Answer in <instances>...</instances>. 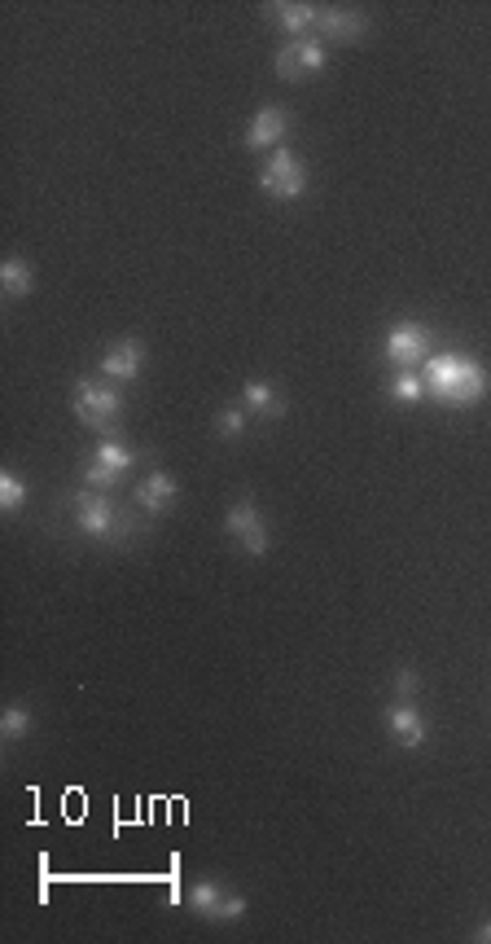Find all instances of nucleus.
Masks as SVG:
<instances>
[{"label": "nucleus", "mask_w": 491, "mask_h": 944, "mask_svg": "<svg viewBox=\"0 0 491 944\" xmlns=\"http://www.w3.org/2000/svg\"><path fill=\"white\" fill-rule=\"evenodd\" d=\"M185 905L198 914V918H211V922H232L246 914V896H237L232 888L215 883V879H198L185 896Z\"/></svg>", "instance_id": "423d86ee"}, {"label": "nucleus", "mask_w": 491, "mask_h": 944, "mask_svg": "<svg viewBox=\"0 0 491 944\" xmlns=\"http://www.w3.org/2000/svg\"><path fill=\"white\" fill-rule=\"evenodd\" d=\"M290 128H294V115L286 111V106H260L255 111V119H251V128H246V150H277L286 137H290Z\"/></svg>", "instance_id": "9d476101"}, {"label": "nucleus", "mask_w": 491, "mask_h": 944, "mask_svg": "<svg viewBox=\"0 0 491 944\" xmlns=\"http://www.w3.org/2000/svg\"><path fill=\"white\" fill-rule=\"evenodd\" d=\"M421 378H426V395L448 404V408H469L487 395V369L461 352H435L426 361Z\"/></svg>", "instance_id": "f257e3e1"}, {"label": "nucleus", "mask_w": 491, "mask_h": 944, "mask_svg": "<svg viewBox=\"0 0 491 944\" xmlns=\"http://www.w3.org/2000/svg\"><path fill=\"white\" fill-rule=\"evenodd\" d=\"M71 509H75V523H79L84 537H92V541H114V537H123V518H118V509H114V501H110L105 492L84 488V492H75Z\"/></svg>", "instance_id": "7ed1b4c3"}, {"label": "nucleus", "mask_w": 491, "mask_h": 944, "mask_svg": "<svg viewBox=\"0 0 491 944\" xmlns=\"http://www.w3.org/2000/svg\"><path fill=\"white\" fill-rule=\"evenodd\" d=\"M23 505H27V483H23L14 470H0V509L18 514Z\"/></svg>", "instance_id": "aec40b11"}, {"label": "nucleus", "mask_w": 491, "mask_h": 944, "mask_svg": "<svg viewBox=\"0 0 491 944\" xmlns=\"http://www.w3.org/2000/svg\"><path fill=\"white\" fill-rule=\"evenodd\" d=\"M176 496H180V483H176L167 470H150V475H146V483L137 488V501H141V509H146V514H154V518H159V514H167V509L176 505Z\"/></svg>", "instance_id": "ddd939ff"}, {"label": "nucleus", "mask_w": 491, "mask_h": 944, "mask_svg": "<svg viewBox=\"0 0 491 944\" xmlns=\"http://www.w3.org/2000/svg\"><path fill=\"white\" fill-rule=\"evenodd\" d=\"M474 940H478V944H491V918H482V922H478V931H474Z\"/></svg>", "instance_id": "b1692460"}, {"label": "nucleus", "mask_w": 491, "mask_h": 944, "mask_svg": "<svg viewBox=\"0 0 491 944\" xmlns=\"http://www.w3.org/2000/svg\"><path fill=\"white\" fill-rule=\"evenodd\" d=\"M368 32V18L364 14H355V10H320V18H316V36H325V40H338V45H351V40H360Z\"/></svg>", "instance_id": "f8f14e48"}, {"label": "nucleus", "mask_w": 491, "mask_h": 944, "mask_svg": "<svg viewBox=\"0 0 491 944\" xmlns=\"http://www.w3.org/2000/svg\"><path fill=\"white\" fill-rule=\"evenodd\" d=\"M27 729H32V707L27 703H10L5 712H0V739L5 743L27 739Z\"/></svg>", "instance_id": "6ab92c4d"}, {"label": "nucleus", "mask_w": 491, "mask_h": 944, "mask_svg": "<svg viewBox=\"0 0 491 944\" xmlns=\"http://www.w3.org/2000/svg\"><path fill=\"white\" fill-rule=\"evenodd\" d=\"M141 369H146V348H141V339H118V343L105 348V356H101L105 382H137Z\"/></svg>", "instance_id": "9b49d317"}, {"label": "nucleus", "mask_w": 491, "mask_h": 944, "mask_svg": "<svg viewBox=\"0 0 491 944\" xmlns=\"http://www.w3.org/2000/svg\"><path fill=\"white\" fill-rule=\"evenodd\" d=\"M387 733L400 743V747H421L430 739V720L426 712L417 707V698H395L387 707Z\"/></svg>", "instance_id": "1a4fd4ad"}, {"label": "nucleus", "mask_w": 491, "mask_h": 944, "mask_svg": "<svg viewBox=\"0 0 491 944\" xmlns=\"http://www.w3.org/2000/svg\"><path fill=\"white\" fill-rule=\"evenodd\" d=\"M71 404H75V417H79L84 427H92V431H110V436H114L118 413H123V395L114 391V382L84 378V382L75 387Z\"/></svg>", "instance_id": "f03ea898"}, {"label": "nucleus", "mask_w": 491, "mask_h": 944, "mask_svg": "<svg viewBox=\"0 0 491 944\" xmlns=\"http://www.w3.org/2000/svg\"><path fill=\"white\" fill-rule=\"evenodd\" d=\"M224 528L241 541V550L251 558H264L268 554V528H264V514L255 509V501H232L228 514H224Z\"/></svg>", "instance_id": "0eeeda50"}, {"label": "nucleus", "mask_w": 491, "mask_h": 944, "mask_svg": "<svg viewBox=\"0 0 491 944\" xmlns=\"http://www.w3.org/2000/svg\"><path fill=\"white\" fill-rule=\"evenodd\" d=\"M92 462L105 466V470H114V475L123 479V475H128V470L137 466V453H133L128 444H118V440H101L97 453H92Z\"/></svg>", "instance_id": "f3484780"}, {"label": "nucleus", "mask_w": 491, "mask_h": 944, "mask_svg": "<svg viewBox=\"0 0 491 944\" xmlns=\"http://www.w3.org/2000/svg\"><path fill=\"white\" fill-rule=\"evenodd\" d=\"M273 14H277V23H281V32H290L294 40H303V36H316V18H320V10H316V5H303V0H290V5H277Z\"/></svg>", "instance_id": "2eb2a0df"}, {"label": "nucleus", "mask_w": 491, "mask_h": 944, "mask_svg": "<svg viewBox=\"0 0 491 944\" xmlns=\"http://www.w3.org/2000/svg\"><path fill=\"white\" fill-rule=\"evenodd\" d=\"M382 352H387V361H391L395 369H421V365L435 356V352H430V330H426L421 322H395V326L387 330Z\"/></svg>", "instance_id": "39448f33"}, {"label": "nucleus", "mask_w": 491, "mask_h": 944, "mask_svg": "<svg viewBox=\"0 0 491 944\" xmlns=\"http://www.w3.org/2000/svg\"><path fill=\"white\" fill-rule=\"evenodd\" d=\"M84 483H88V488H97V492H105V488H114V483H118V475H114V470H105V466H97V462H92V466H88V470H84Z\"/></svg>", "instance_id": "5701e85b"}, {"label": "nucleus", "mask_w": 491, "mask_h": 944, "mask_svg": "<svg viewBox=\"0 0 491 944\" xmlns=\"http://www.w3.org/2000/svg\"><path fill=\"white\" fill-rule=\"evenodd\" d=\"M260 189L268 198H281V202H299L307 193V167L299 154L290 150H273V159L260 167Z\"/></svg>", "instance_id": "20e7f679"}, {"label": "nucleus", "mask_w": 491, "mask_h": 944, "mask_svg": "<svg viewBox=\"0 0 491 944\" xmlns=\"http://www.w3.org/2000/svg\"><path fill=\"white\" fill-rule=\"evenodd\" d=\"M329 66V53L316 36H303V40H290L281 53H277V75L281 79H312Z\"/></svg>", "instance_id": "6e6552de"}, {"label": "nucleus", "mask_w": 491, "mask_h": 944, "mask_svg": "<svg viewBox=\"0 0 491 944\" xmlns=\"http://www.w3.org/2000/svg\"><path fill=\"white\" fill-rule=\"evenodd\" d=\"M241 404H246V413L251 417H286V400L277 395V387H268V382H246L241 387Z\"/></svg>", "instance_id": "4468645a"}, {"label": "nucleus", "mask_w": 491, "mask_h": 944, "mask_svg": "<svg viewBox=\"0 0 491 944\" xmlns=\"http://www.w3.org/2000/svg\"><path fill=\"white\" fill-rule=\"evenodd\" d=\"M391 690H395V698H417V694H421V677H417V668H400Z\"/></svg>", "instance_id": "4be33fe9"}, {"label": "nucleus", "mask_w": 491, "mask_h": 944, "mask_svg": "<svg viewBox=\"0 0 491 944\" xmlns=\"http://www.w3.org/2000/svg\"><path fill=\"white\" fill-rule=\"evenodd\" d=\"M246 404H228V408H219V417H215V431L224 436V440H241V431H246Z\"/></svg>", "instance_id": "412c9836"}, {"label": "nucleus", "mask_w": 491, "mask_h": 944, "mask_svg": "<svg viewBox=\"0 0 491 944\" xmlns=\"http://www.w3.org/2000/svg\"><path fill=\"white\" fill-rule=\"evenodd\" d=\"M391 400L395 404H421L426 400V378H421V369H400L395 374V382H391Z\"/></svg>", "instance_id": "a211bd4d"}, {"label": "nucleus", "mask_w": 491, "mask_h": 944, "mask_svg": "<svg viewBox=\"0 0 491 944\" xmlns=\"http://www.w3.org/2000/svg\"><path fill=\"white\" fill-rule=\"evenodd\" d=\"M32 286H36V273H32V264H27V260L10 255L5 264H0V290H5L10 299H27V294H32Z\"/></svg>", "instance_id": "dca6fc26"}]
</instances>
